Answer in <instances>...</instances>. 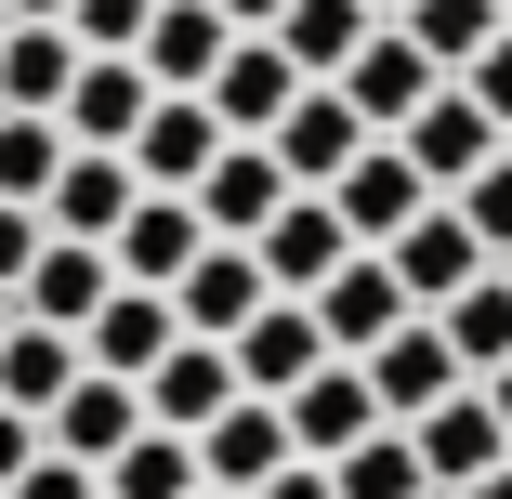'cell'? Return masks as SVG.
<instances>
[{"instance_id": "obj_1", "label": "cell", "mask_w": 512, "mask_h": 499, "mask_svg": "<svg viewBox=\"0 0 512 499\" xmlns=\"http://www.w3.org/2000/svg\"><path fill=\"white\" fill-rule=\"evenodd\" d=\"M263 145L289 158V184H316V197H329V184H342V171H355V158L381 145V132L355 119V92H342V79H302V106H289V119H276Z\"/></svg>"}, {"instance_id": "obj_2", "label": "cell", "mask_w": 512, "mask_h": 499, "mask_svg": "<svg viewBox=\"0 0 512 499\" xmlns=\"http://www.w3.org/2000/svg\"><path fill=\"white\" fill-rule=\"evenodd\" d=\"M263 303H276V276H263V250H250V237H211V250L184 263V289H171V316H184L197 342H237Z\"/></svg>"}, {"instance_id": "obj_3", "label": "cell", "mask_w": 512, "mask_h": 499, "mask_svg": "<svg viewBox=\"0 0 512 499\" xmlns=\"http://www.w3.org/2000/svg\"><path fill=\"white\" fill-rule=\"evenodd\" d=\"M355 368H368V394H381V421H434L447 394L473 381V368H460V342H447L434 316H407V329H394L381 355H355Z\"/></svg>"}, {"instance_id": "obj_4", "label": "cell", "mask_w": 512, "mask_h": 499, "mask_svg": "<svg viewBox=\"0 0 512 499\" xmlns=\"http://www.w3.org/2000/svg\"><path fill=\"white\" fill-rule=\"evenodd\" d=\"M329 211H342V237H355V250H394L407 224H421V211H434V184H421V171H407V145L381 132V145H368V158H355V171L329 184Z\"/></svg>"}, {"instance_id": "obj_5", "label": "cell", "mask_w": 512, "mask_h": 499, "mask_svg": "<svg viewBox=\"0 0 512 499\" xmlns=\"http://www.w3.org/2000/svg\"><path fill=\"white\" fill-rule=\"evenodd\" d=\"M302 106V66H289V40H263V27H237V53L211 66V119L237 132V145H263L276 119Z\"/></svg>"}, {"instance_id": "obj_6", "label": "cell", "mask_w": 512, "mask_h": 499, "mask_svg": "<svg viewBox=\"0 0 512 499\" xmlns=\"http://www.w3.org/2000/svg\"><path fill=\"white\" fill-rule=\"evenodd\" d=\"M394 145H407V171H421V184H434V197H460V184H473V171H486V158H499V145H512V132H499V119H486V106H473V92H460V79H447V92H434V106H421V119H407V132H394Z\"/></svg>"}, {"instance_id": "obj_7", "label": "cell", "mask_w": 512, "mask_h": 499, "mask_svg": "<svg viewBox=\"0 0 512 499\" xmlns=\"http://www.w3.org/2000/svg\"><path fill=\"white\" fill-rule=\"evenodd\" d=\"M132 197H145V171H132L119 145H66L53 197H40V224H53V237H92V250H106V237L132 224Z\"/></svg>"}, {"instance_id": "obj_8", "label": "cell", "mask_w": 512, "mask_h": 499, "mask_svg": "<svg viewBox=\"0 0 512 499\" xmlns=\"http://www.w3.org/2000/svg\"><path fill=\"white\" fill-rule=\"evenodd\" d=\"M145 106H158V79H145V53H79V79H66V145H119L132 158V132H145Z\"/></svg>"}, {"instance_id": "obj_9", "label": "cell", "mask_w": 512, "mask_h": 499, "mask_svg": "<svg viewBox=\"0 0 512 499\" xmlns=\"http://www.w3.org/2000/svg\"><path fill=\"white\" fill-rule=\"evenodd\" d=\"M237 394H250V381H237V355L184 329V342H171V355L145 368V421H158V434H211V421L237 408Z\"/></svg>"}, {"instance_id": "obj_10", "label": "cell", "mask_w": 512, "mask_h": 499, "mask_svg": "<svg viewBox=\"0 0 512 499\" xmlns=\"http://www.w3.org/2000/svg\"><path fill=\"white\" fill-rule=\"evenodd\" d=\"M342 92H355V119H368V132H407V119H421L434 92H447V66L407 40V27H368V53L342 66Z\"/></svg>"}, {"instance_id": "obj_11", "label": "cell", "mask_w": 512, "mask_h": 499, "mask_svg": "<svg viewBox=\"0 0 512 499\" xmlns=\"http://www.w3.org/2000/svg\"><path fill=\"white\" fill-rule=\"evenodd\" d=\"M381 263L407 276V303H421V316H447V303H460V289L486 276V237L460 224V197H434V211H421V224H407V237H394Z\"/></svg>"}, {"instance_id": "obj_12", "label": "cell", "mask_w": 512, "mask_h": 499, "mask_svg": "<svg viewBox=\"0 0 512 499\" xmlns=\"http://www.w3.org/2000/svg\"><path fill=\"white\" fill-rule=\"evenodd\" d=\"M237 132L211 119V92H158V106H145V132H132V171L158 184V197H197V171H211Z\"/></svg>"}, {"instance_id": "obj_13", "label": "cell", "mask_w": 512, "mask_h": 499, "mask_svg": "<svg viewBox=\"0 0 512 499\" xmlns=\"http://www.w3.org/2000/svg\"><path fill=\"white\" fill-rule=\"evenodd\" d=\"M407 316H421V303H407V276H394L381 250H355V263L316 289V329H329V355H381Z\"/></svg>"}, {"instance_id": "obj_14", "label": "cell", "mask_w": 512, "mask_h": 499, "mask_svg": "<svg viewBox=\"0 0 512 499\" xmlns=\"http://www.w3.org/2000/svg\"><path fill=\"white\" fill-rule=\"evenodd\" d=\"M407 447H421V473H434V499H460L473 473H499L512 460V434H499V408H486V381H460L434 421H407Z\"/></svg>"}, {"instance_id": "obj_15", "label": "cell", "mask_w": 512, "mask_h": 499, "mask_svg": "<svg viewBox=\"0 0 512 499\" xmlns=\"http://www.w3.org/2000/svg\"><path fill=\"white\" fill-rule=\"evenodd\" d=\"M132 434H145V381H106V368H79V381L53 394V421H40V447H66V460H92V473H106Z\"/></svg>"}, {"instance_id": "obj_16", "label": "cell", "mask_w": 512, "mask_h": 499, "mask_svg": "<svg viewBox=\"0 0 512 499\" xmlns=\"http://www.w3.org/2000/svg\"><path fill=\"white\" fill-rule=\"evenodd\" d=\"M250 250H263V276L289 289V303H316V289H329V276L355 263V237H342V211H329L316 184H302V197H289V211H276V224H263Z\"/></svg>"}, {"instance_id": "obj_17", "label": "cell", "mask_w": 512, "mask_h": 499, "mask_svg": "<svg viewBox=\"0 0 512 499\" xmlns=\"http://www.w3.org/2000/svg\"><path fill=\"white\" fill-rule=\"evenodd\" d=\"M276 408H289V447H302V460H342V447H368V434H381V394H368V368H355V355H329L302 394H276Z\"/></svg>"}, {"instance_id": "obj_18", "label": "cell", "mask_w": 512, "mask_h": 499, "mask_svg": "<svg viewBox=\"0 0 512 499\" xmlns=\"http://www.w3.org/2000/svg\"><path fill=\"white\" fill-rule=\"evenodd\" d=\"M289 197H302V184H289V158H276V145H224L211 171H197V224H211V237H263Z\"/></svg>"}, {"instance_id": "obj_19", "label": "cell", "mask_w": 512, "mask_h": 499, "mask_svg": "<svg viewBox=\"0 0 512 499\" xmlns=\"http://www.w3.org/2000/svg\"><path fill=\"white\" fill-rule=\"evenodd\" d=\"M197 250H211V224H197V197H158V184L132 197V224L106 237V263H119L132 289H184V263H197Z\"/></svg>"}, {"instance_id": "obj_20", "label": "cell", "mask_w": 512, "mask_h": 499, "mask_svg": "<svg viewBox=\"0 0 512 499\" xmlns=\"http://www.w3.org/2000/svg\"><path fill=\"white\" fill-rule=\"evenodd\" d=\"M224 355H237V381H250V394H302V381L329 368V329H316V303H289V289H276V303H263Z\"/></svg>"}, {"instance_id": "obj_21", "label": "cell", "mask_w": 512, "mask_h": 499, "mask_svg": "<svg viewBox=\"0 0 512 499\" xmlns=\"http://www.w3.org/2000/svg\"><path fill=\"white\" fill-rule=\"evenodd\" d=\"M171 342H184V316H171V289H132V276L106 289V316L79 329V355L106 368V381H145V368H158Z\"/></svg>"}, {"instance_id": "obj_22", "label": "cell", "mask_w": 512, "mask_h": 499, "mask_svg": "<svg viewBox=\"0 0 512 499\" xmlns=\"http://www.w3.org/2000/svg\"><path fill=\"white\" fill-rule=\"evenodd\" d=\"M302 447H289V408H276V394H237V408L211 421V434H197V473H211V486H263V473H289Z\"/></svg>"}, {"instance_id": "obj_23", "label": "cell", "mask_w": 512, "mask_h": 499, "mask_svg": "<svg viewBox=\"0 0 512 499\" xmlns=\"http://www.w3.org/2000/svg\"><path fill=\"white\" fill-rule=\"evenodd\" d=\"M106 289H119V263L92 250V237H40V263H27L14 303H27L40 329H92V316H106Z\"/></svg>"}, {"instance_id": "obj_24", "label": "cell", "mask_w": 512, "mask_h": 499, "mask_svg": "<svg viewBox=\"0 0 512 499\" xmlns=\"http://www.w3.org/2000/svg\"><path fill=\"white\" fill-rule=\"evenodd\" d=\"M224 53H237V27L211 14V0H158V14H145V79L158 92H211Z\"/></svg>"}, {"instance_id": "obj_25", "label": "cell", "mask_w": 512, "mask_h": 499, "mask_svg": "<svg viewBox=\"0 0 512 499\" xmlns=\"http://www.w3.org/2000/svg\"><path fill=\"white\" fill-rule=\"evenodd\" d=\"M79 368H92V355H79V329H40V316H14V342H0V408L53 421V394H66Z\"/></svg>"}, {"instance_id": "obj_26", "label": "cell", "mask_w": 512, "mask_h": 499, "mask_svg": "<svg viewBox=\"0 0 512 499\" xmlns=\"http://www.w3.org/2000/svg\"><path fill=\"white\" fill-rule=\"evenodd\" d=\"M66 79H79V27H14L0 14V106H66Z\"/></svg>"}, {"instance_id": "obj_27", "label": "cell", "mask_w": 512, "mask_h": 499, "mask_svg": "<svg viewBox=\"0 0 512 499\" xmlns=\"http://www.w3.org/2000/svg\"><path fill=\"white\" fill-rule=\"evenodd\" d=\"M368 27H381L368 0H289V14H276L263 40H289V66H302V79H342V66L368 53Z\"/></svg>"}, {"instance_id": "obj_28", "label": "cell", "mask_w": 512, "mask_h": 499, "mask_svg": "<svg viewBox=\"0 0 512 499\" xmlns=\"http://www.w3.org/2000/svg\"><path fill=\"white\" fill-rule=\"evenodd\" d=\"M434 329L460 342V368H473V381H499V368H512V263H486V276L460 289V303H447Z\"/></svg>"}, {"instance_id": "obj_29", "label": "cell", "mask_w": 512, "mask_h": 499, "mask_svg": "<svg viewBox=\"0 0 512 499\" xmlns=\"http://www.w3.org/2000/svg\"><path fill=\"white\" fill-rule=\"evenodd\" d=\"M197 486H211L197 473V434H158V421L106 460V499H197Z\"/></svg>"}, {"instance_id": "obj_30", "label": "cell", "mask_w": 512, "mask_h": 499, "mask_svg": "<svg viewBox=\"0 0 512 499\" xmlns=\"http://www.w3.org/2000/svg\"><path fill=\"white\" fill-rule=\"evenodd\" d=\"M394 27H407V40H421V53H434L447 79H460V66H473V53H486V40L512 27V0H407V14H394Z\"/></svg>"}, {"instance_id": "obj_31", "label": "cell", "mask_w": 512, "mask_h": 499, "mask_svg": "<svg viewBox=\"0 0 512 499\" xmlns=\"http://www.w3.org/2000/svg\"><path fill=\"white\" fill-rule=\"evenodd\" d=\"M329 486H342V499H434V473H421V447H407V421H381L368 447H342Z\"/></svg>"}, {"instance_id": "obj_32", "label": "cell", "mask_w": 512, "mask_h": 499, "mask_svg": "<svg viewBox=\"0 0 512 499\" xmlns=\"http://www.w3.org/2000/svg\"><path fill=\"white\" fill-rule=\"evenodd\" d=\"M53 171H66V119H40V106H0V197H53Z\"/></svg>"}, {"instance_id": "obj_33", "label": "cell", "mask_w": 512, "mask_h": 499, "mask_svg": "<svg viewBox=\"0 0 512 499\" xmlns=\"http://www.w3.org/2000/svg\"><path fill=\"white\" fill-rule=\"evenodd\" d=\"M460 224L486 237V263H512V145H499V158H486V171L460 184Z\"/></svg>"}, {"instance_id": "obj_34", "label": "cell", "mask_w": 512, "mask_h": 499, "mask_svg": "<svg viewBox=\"0 0 512 499\" xmlns=\"http://www.w3.org/2000/svg\"><path fill=\"white\" fill-rule=\"evenodd\" d=\"M145 14H158V0H66L79 53H145Z\"/></svg>"}, {"instance_id": "obj_35", "label": "cell", "mask_w": 512, "mask_h": 499, "mask_svg": "<svg viewBox=\"0 0 512 499\" xmlns=\"http://www.w3.org/2000/svg\"><path fill=\"white\" fill-rule=\"evenodd\" d=\"M14 499H106V473H92V460H66V447H40V460L14 473Z\"/></svg>"}, {"instance_id": "obj_36", "label": "cell", "mask_w": 512, "mask_h": 499, "mask_svg": "<svg viewBox=\"0 0 512 499\" xmlns=\"http://www.w3.org/2000/svg\"><path fill=\"white\" fill-rule=\"evenodd\" d=\"M460 92H473V106H486V119L512 132V27H499V40H486V53L460 66Z\"/></svg>"}, {"instance_id": "obj_37", "label": "cell", "mask_w": 512, "mask_h": 499, "mask_svg": "<svg viewBox=\"0 0 512 499\" xmlns=\"http://www.w3.org/2000/svg\"><path fill=\"white\" fill-rule=\"evenodd\" d=\"M40 237H53V224L27 211V197H0V289H27V263H40Z\"/></svg>"}, {"instance_id": "obj_38", "label": "cell", "mask_w": 512, "mask_h": 499, "mask_svg": "<svg viewBox=\"0 0 512 499\" xmlns=\"http://www.w3.org/2000/svg\"><path fill=\"white\" fill-rule=\"evenodd\" d=\"M27 460H40V421H27V408H0V499H14V473H27Z\"/></svg>"}, {"instance_id": "obj_39", "label": "cell", "mask_w": 512, "mask_h": 499, "mask_svg": "<svg viewBox=\"0 0 512 499\" xmlns=\"http://www.w3.org/2000/svg\"><path fill=\"white\" fill-rule=\"evenodd\" d=\"M250 499H342V486H329V460H289V473H263Z\"/></svg>"}, {"instance_id": "obj_40", "label": "cell", "mask_w": 512, "mask_h": 499, "mask_svg": "<svg viewBox=\"0 0 512 499\" xmlns=\"http://www.w3.org/2000/svg\"><path fill=\"white\" fill-rule=\"evenodd\" d=\"M211 14H224V27H276V14H289V0H211Z\"/></svg>"}, {"instance_id": "obj_41", "label": "cell", "mask_w": 512, "mask_h": 499, "mask_svg": "<svg viewBox=\"0 0 512 499\" xmlns=\"http://www.w3.org/2000/svg\"><path fill=\"white\" fill-rule=\"evenodd\" d=\"M0 14H14V27H66V0H0Z\"/></svg>"}, {"instance_id": "obj_42", "label": "cell", "mask_w": 512, "mask_h": 499, "mask_svg": "<svg viewBox=\"0 0 512 499\" xmlns=\"http://www.w3.org/2000/svg\"><path fill=\"white\" fill-rule=\"evenodd\" d=\"M460 499H512V460H499V473H473V486H460Z\"/></svg>"}, {"instance_id": "obj_43", "label": "cell", "mask_w": 512, "mask_h": 499, "mask_svg": "<svg viewBox=\"0 0 512 499\" xmlns=\"http://www.w3.org/2000/svg\"><path fill=\"white\" fill-rule=\"evenodd\" d=\"M486 408H499V434H512V368H499V381H486Z\"/></svg>"}, {"instance_id": "obj_44", "label": "cell", "mask_w": 512, "mask_h": 499, "mask_svg": "<svg viewBox=\"0 0 512 499\" xmlns=\"http://www.w3.org/2000/svg\"><path fill=\"white\" fill-rule=\"evenodd\" d=\"M14 316H27V303H14V289H0V342H14Z\"/></svg>"}, {"instance_id": "obj_45", "label": "cell", "mask_w": 512, "mask_h": 499, "mask_svg": "<svg viewBox=\"0 0 512 499\" xmlns=\"http://www.w3.org/2000/svg\"><path fill=\"white\" fill-rule=\"evenodd\" d=\"M368 14H381V27H394V14H407V0H368Z\"/></svg>"}, {"instance_id": "obj_46", "label": "cell", "mask_w": 512, "mask_h": 499, "mask_svg": "<svg viewBox=\"0 0 512 499\" xmlns=\"http://www.w3.org/2000/svg\"><path fill=\"white\" fill-rule=\"evenodd\" d=\"M197 499H237V486H197Z\"/></svg>"}]
</instances>
